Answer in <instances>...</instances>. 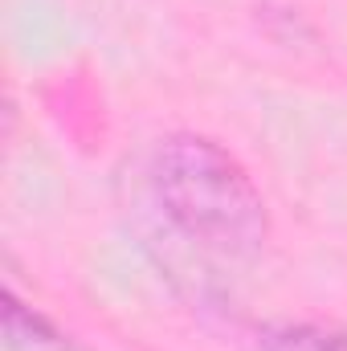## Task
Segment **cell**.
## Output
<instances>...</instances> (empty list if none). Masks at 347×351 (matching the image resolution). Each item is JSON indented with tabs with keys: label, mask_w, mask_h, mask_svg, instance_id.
I'll return each mask as SVG.
<instances>
[{
	"label": "cell",
	"mask_w": 347,
	"mask_h": 351,
	"mask_svg": "<svg viewBox=\"0 0 347 351\" xmlns=\"http://www.w3.org/2000/svg\"><path fill=\"white\" fill-rule=\"evenodd\" d=\"M261 351H347V331L335 323H315V319H286L270 323L258 335Z\"/></svg>",
	"instance_id": "3957f363"
},
{
	"label": "cell",
	"mask_w": 347,
	"mask_h": 351,
	"mask_svg": "<svg viewBox=\"0 0 347 351\" xmlns=\"http://www.w3.org/2000/svg\"><path fill=\"white\" fill-rule=\"evenodd\" d=\"M0 315H4V348L8 351H78V343L53 319L21 302L16 290H4Z\"/></svg>",
	"instance_id": "7a4b0ae2"
},
{
	"label": "cell",
	"mask_w": 347,
	"mask_h": 351,
	"mask_svg": "<svg viewBox=\"0 0 347 351\" xmlns=\"http://www.w3.org/2000/svg\"><path fill=\"white\" fill-rule=\"evenodd\" d=\"M152 192L168 225L221 262L254 265L274 221L250 168L213 135L172 131L152 152Z\"/></svg>",
	"instance_id": "6da1fadb"
}]
</instances>
